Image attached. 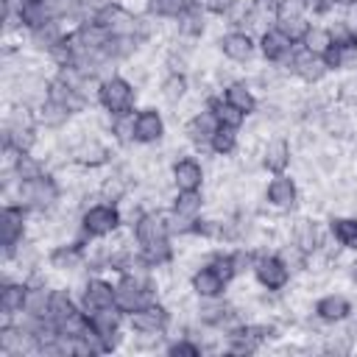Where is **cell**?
<instances>
[{"label": "cell", "instance_id": "3957f363", "mask_svg": "<svg viewBox=\"0 0 357 357\" xmlns=\"http://www.w3.org/2000/svg\"><path fill=\"white\" fill-rule=\"evenodd\" d=\"M156 279L153 271L151 273H120V279L114 282V304L128 315L151 301H156Z\"/></svg>", "mask_w": 357, "mask_h": 357}, {"label": "cell", "instance_id": "d4e9b609", "mask_svg": "<svg viewBox=\"0 0 357 357\" xmlns=\"http://www.w3.org/2000/svg\"><path fill=\"white\" fill-rule=\"evenodd\" d=\"M290 243H296L304 254H315L324 243V234H321V229L312 218H298L290 226Z\"/></svg>", "mask_w": 357, "mask_h": 357}, {"label": "cell", "instance_id": "d590c367", "mask_svg": "<svg viewBox=\"0 0 357 357\" xmlns=\"http://www.w3.org/2000/svg\"><path fill=\"white\" fill-rule=\"evenodd\" d=\"M204 106H206L223 126H237V128H240V126L245 123V114H240L234 106H229V103L223 100V95H206V98H204Z\"/></svg>", "mask_w": 357, "mask_h": 357}, {"label": "cell", "instance_id": "e575fe53", "mask_svg": "<svg viewBox=\"0 0 357 357\" xmlns=\"http://www.w3.org/2000/svg\"><path fill=\"white\" fill-rule=\"evenodd\" d=\"M50 296H53V287L47 284H28V296H25V315H33V318H47V307H50Z\"/></svg>", "mask_w": 357, "mask_h": 357}, {"label": "cell", "instance_id": "ffe728a7", "mask_svg": "<svg viewBox=\"0 0 357 357\" xmlns=\"http://www.w3.org/2000/svg\"><path fill=\"white\" fill-rule=\"evenodd\" d=\"M78 304H81V310L86 315L95 312V310H100V307H112L114 304V284L106 282V279H100V276L86 279L84 287H81V293H78Z\"/></svg>", "mask_w": 357, "mask_h": 357}, {"label": "cell", "instance_id": "1f68e13d", "mask_svg": "<svg viewBox=\"0 0 357 357\" xmlns=\"http://www.w3.org/2000/svg\"><path fill=\"white\" fill-rule=\"evenodd\" d=\"M159 95L167 103H173V106L184 103L190 98V78H187V73H165V78L159 84Z\"/></svg>", "mask_w": 357, "mask_h": 357}, {"label": "cell", "instance_id": "f546056e", "mask_svg": "<svg viewBox=\"0 0 357 357\" xmlns=\"http://www.w3.org/2000/svg\"><path fill=\"white\" fill-rule=\"evenodd\" d=\"M81 310V304L73 298V293L67 290V287H56L53 290V296H50V307H47V318L56 324V326H61L70 315H75Z\"/></svg>", "mask_w": 357, "mask_h": 357}, {"label": "cell", "instance_id": "52a82bcc", "mask_svg": "<svg viewBox=\"0 0 357 357\" xmlns=\"http://www.w3.org/2000/svg\"><path fill=\"white\" fill-rule=\"evenodd\" d=\"M251 273H254L257 284H259L262 290H268V293H282V290H287V284H290V279H293V273H290V268L282 262V257H279V254H268V251H259V257H257Z\"/></svg>", "mask_w": 357, "mask_h": 357}, {"label": "cell", "instance_id": "f35d334b", "mask_svg": "<svg viewBox=\"0 0 357 357\" xmlns=\"http://www.w3.org/2000/svg\"><path fill=\"white\" fill-rule=\"evenodd\" d=\"M109 134L117 145H134V114H117L112 117Z\"/></svg>", "mask_w": 357, "mask_h": 357}, {"label": "cell", "instance_id": "e0dca14e", "mask_svg": "<svg viewBox=\"0 0 357 357\" xmlns=\"http://www.w3.org/2000/svg\"><path fill=\"white\" fill-rule=\"evenodd\" d=\"M290 162H293L290 139L271 137V139L262 142V148H259V165H262V170H268L271 176H279V173H287Z\"/></svg>", "mask_w": 357, "mask_h": 357}, {"label": "cell", "instance_id": "83f0119b", "mask_svg": "<svg viewBox=\"0 0 357 357\" xmlns=\"http://www.w3.org/2000/svg\"><path fill=\"white\" fill-rule=\"evenodd\" d=\"M73 112L67 109V106H61V103H56V100H45V103H39L36 106V120H39V126H45V128H53V131H59V128H64V126H70L73 123Z\"/></svg>", "mask_w": 357, "mask_h": 357}, {"label": "cell", "instance_id": "9c48e42d", "mask_svg": "<svg viewBox=\"0 0 357 357\" xmlns=\"http://www.w3.org/2000/svg\"><path fill=\"white\" fill-rule=\"evenodd\" d=\"M92 20L109 36H137V25H139V17L134 11H128L123 3H114V0L109 6H103L100 11H95Z\"/></svg>", "mask_w": 357, "mask_h": 357}, {"label": "cell", "instance_id": "cb8c5ba5", "mask_svg": "<svg viewBox=\"0 0 357 357\" xmlns=\"http://www.w3.org/2000/svg\"><path fill=\"white\" fill-rule=\"evenodd\" d=\"M220 95H223V100H226L229 106H234V109H237L240 114H245V117L257 114V109H259V100H257V95H254V86H251V81H243V78H237V81L226 84Z\"/></svg>", "mask_w": 357, "mask_h": 357}, {"label": "cell", "instance_id": "30bf717a", "mask_svg": "<svg viewBox=\"0 0 357 357\" xmlns=\"http://www.w3.org/2000/svg\"><path fill=\"white\" fill-rule=\"evenodd\" d=\"M273 67H276V64H273ZM282 67H287V70H290V75L301 78L304 84H318V81H324V75L329 73V67H326L324 56L310 53L307 47H296V50H293V56H290Z\"/></svg>", "mask_w": 357, "mask_h": 357}, {"label": "cell", "instance_id": "7c38bea8", "mask_svg": "<svg viewBox=\"0 0 357 357\" xmlns=\"http://www.w3.org/2000/svg\"><path fill=\"white\" fill-rule=\"evenodd\" d=\"M126 321H128L131 332H167V326H170V321H173V312H170L165 304L151 301V304H145V307L128 312Z\"/></svg>", "mask_w": 357, "mask_h": 357}, {"label": "cell", "instance_id": "277c9868", "mask_svg": "<svg viewBox=\"0 0 357 357\" xmlns=\"http://www.w3.org/2000/svg\"><path fill=\"white\" fill-rule=\"evenodd\" d=\"M123 223H126L123 220V209L117 204H106V201L84 206L81 215H78V226L89 240L112 237V234H117L123 229Z\"/></svg>", "mask_w": 357, "mask_h": 357}, {"label": "cell", "instance_id": "d6986e66", "mask_svg": "<svg viewBox=\"0 0 357 357\" xmlns=\"http://www.w3.org/2000/svg\"><path fill=\"white\" fill-rule=\"evenodd\" d=\"M262 198H265L268 206H273V209H293V206L298 204V184H296L293 176L279 173V176H273V178L265 184Z\"/></svg>", "mask_w": 357, "mask_h": 357}, {"label": "cell", "instance_id": "603a6c76", "mask_svg": "<svg viewBox=\"0 0 357 357\" xmlns=\"http://www.w3.org/2000/svg\"><path fill=\"white\" fill-rule=\"evenodd\" d=\"M226 287L229 282L212 268V265H201L190 273V290L198 296V298H215V296H226Z\"/></svg>", "mask_w": 357, "mask_h": 357}, {"label": "cell", "instance_id": "836d02e7", "mask_svg": "<svg viewBox=\"0 0 357 357\" xmlns=\"http://www.w3.org/2000/svg\"><path fill=\"white\" fill-rule=\"evenodd\" d=\"M237 148H240V128L237 126H218V131H215V137H212V142H209V151L215 153V156H231V153H237Z\"/></svg>", "mask_w": 357, "mask_h": 357}, {"label": "cell", "instance_id": "8992f818", "mask_svg": "<svg viewBox=\"0 0 357 357\" xmlns=\"http://www.w3.org/2000/svg\"><path fill=\"white\" fill-rule=\"evenodd\" d=\"M28 234V209L22 204H3L0 209V245H3V262H11L20 243H25Z\"/></svg>", "mask_w": 357, "mask_h": 357}, {"label": "cell", "instance_id": "9a60e30c", "mask_svg": "<svg viewBox=\"0 0 357 357\" xmlns=\"http://www.w3.org/2000/svg\"><path fill=\"white\" fill-rule=\"evenodd\" d=\"M218 50H220L231 64H245V61L254 59L257 42H254V36H251L248 31L234 28V31H226V33L218 39Z\"/></svg>", "mask_w": 357, "mask_h": 357}, {"label": "cell", "instance_id": "60d3db41", "mask_svg": "<svg viewBox=\"0 0 357 357\" xmlns=\"http://www.w3.org/2000/svg\"><path fill=\"white\" fill-rule=\"evenodd\" d=\"M165 351H167V354H173V357H198V354H204L206 349H204V346H201L195 337L181 335V337L170 340V343L165 346Z\"/></svg>", "mask_w": 357, "mask_h": 357}, {"label": "cell", "instance_id": "ba28073f", "mask_svg": "<svg viewBox=\"0 0 357 357\" xmlns=\"http://www.w3.org/2000/svg\"><path fill=\"white\" fill-rule=\"evenodd\" d=\"M123 321H126V312L117 304L100 307V310L89 312V326L95 329V335L100 337V343H103L106 351H114L120 346V340H123V332H120Z\"/></svg>", "mask_w": 357, "mask_h": 357}, {"label": "cell", "instance_id": "ac0fdd59", "mask_svg": "<svg viewBox=\"0 0 357 357\" xmlns=\"http://www.w3.org/2000/svg\"><path fill=\"white\" fill-rule=\"evenodd\" d=\"M206 181V173H204V165L195 159V156H178L173 165H170V184L176 190H201Z\"/></svg>", "mask_w": 357, "mask_h": 357}, {"label": "cell", "instance_id": "4dcf8cb0", "mask_svg": "<svg viewBox=\"0 0 357 357\" xmlns=\"http://www.w3.org/2000/svg\"><path fill=\"white\" fill-rule=\"evenodd\" d=\"M329 237L340 243L346 251H357V218L351 215H332L329 218Z\"/></svg>", "mask_w": 357, "mask_h": 357}, {"label": "cell", "instance_id": "5bb4252c", "mask_svg": "<svg viewBox=\"0 0 357 357\" xmlns=\"http://www.w3.org/2000/svg\"><path fill=\"white\" fill-rule=\"evenodd\" d=\"M218 126H220V120H218L206 106H201L195 114H190V117L184 120V139L192 142V145L201 148V151H209V142H212Z\"/></svg>", "mask_w": 357, "mask_h": 357}, {"label": "cell", "instance_id": "7a4b0ae2", "mask_svg": "<svg viewBox=\"0 0 357 357\" xmlns=\"http://www.w3.org/2000/svg\"><path fill=\"white\" fill-rule=\"evenodd\" d=\"M64 198V187L61 181L47 170L36 178H28V181H20L17 184V195H14V204H22L28 212H36V215H50Z\"/></svg>", "mask_w": 357, "mask_h": 357}, {"label": "cell", "instance_id": "44dd1931", "mask_svg": "<svg viewBox=\"0 0 357 357\" xmlns=\"http://www.w3.org/2000/svg\"><path fill=\"white\" fill-rule=\"evenodd\" d=\"M312 312L324 324H346L351 318V312H354V304L343 293H326L312 304Z\"/></svg>", "mask_w": 357, "mask_h": 357}, {"label": "cell", "instance_id": "74e56055", "mask_svg": "<svg viewBox=\"0 0 357 357\" xmlns=\"http://www.w3.org/2000/svg\"><path fill=\"white\" fill-rule=\"evenodd\" d=\"M298 45H301V47H307L310 53L324 56V53L332 47V31H329L326 25H310V28H307V33H304V39H301Z\"/></svg>", "mask_w": 357, "mask_h": 357}, {"label": "cell", "instance_id": "4fadbf2b", "mask_svg": "<svg viewBox=\"0 0 357 357\" xmlns=\"http://www.w3.org/2000/svg\"><path fill=\"white\" fill-rule=\"evenodd\" d=\"M257 50L262 53V59H265L268 64L282 67V64L293 56L296 42H293L284 31H279V28L273 25V28H268V31H262V33H259V39H257Z\"/></svg>", "mask_w": 357, "mask_h": 357}, {"label": "cell", "instance_id": "8fae6325", "mask_svg": "<svg viewBox=\"0 0 357 357\" xmlns=\"http://www.w3.org/2000/svg\"><path fill=\"white\" fill-rule=\"evenodd\" d=\"M70 159H73L75 167L98 170V167H103V165L112 162V148L106 142H100L95 134H89V137H84L81 142H75L70 148Z\"/></svg>", "mask_w": 357, "mask_h": 357}, {"label": "cell", "instance_id": "8d00e7d4", "mask_svg": "<svg viewBox=\"0 0 357 357\" xmlns=\"http://www.w3.org/2000/svg\"><path fill=\"white\" fill-rule=\"evenodd\" d=\"M190 3L192 0H148L145 11L156 20H178L190 8Z\"/></svg>", "mask_w": 357, "mask_h": 357}, {"label": "cell", "instance_id": "d6a6232c", "mask_svg": "<svg viewBox=\"0 0 357 357\" xmlns=\"http://www.w3.org/2000/svg\"><path fill=\"white\" fill-rule=\"evenodd\" d=\"M17 17H20V25H22L25 31H36V28H42L45 22L56 20V17L47 11V6H45L42 0H22Z\"/></svg>", "mask_w": 357, "mask_h": 357}, {"label": "cell", "instance_id": "4316f807", "mask_svg": "<svg viewBox=\"0 0 357 357\" xmlns=\"http://www.w3.org/2000/svg\"><path fill=\"white\" fill-rule=\"evenodd\" d=\"M276 25V8L271 6V3H265V0H251L248 3V11H245V22H243V31H257V33H262V31H268V28H273Z\"/></svg>", "mask_w": 357, "mask_h": 357}, {"label": "cell", "instance_id": "7bdbcfd3", "mask_svg": "<svg viewBox=\"0 0 357 357\" xmlns=\"http://www.w3.org/2000/svg\"><path fill=\"white\" fill-rule=\"evenodd\" d=\"M206 14H215V17H223L226 11H229V6L234 3V0H195Z\"/></svg>", "mask_w": 357, "mask_h": 357}, {"label": "cell", "instance_id": "ee69618b", "mask_svg": "<svg viewBox=\"0 0 357 357\" xmlns=\"http://www.w3.org/2000/svg\"><path fill=\"white\" fill-rule=\"evenodd\" d=\"M349 279H351V284H357V259L349 265Z\"/></svg>", "mask_w": 357, "mask_h": 357}, {"label": "cell", "instance_id": "f6af8a7d", "mask_svg": "<svg viewBox=\"0 0 357 357\" xmlns=\"http://www.w3.org/2000/svg\"><path fill=\"white\" fill-rule=\"evenodd\" d=\"M265 3H271V6H273V8H282V6H284V3H287V0H265Z\"/></svg>", "mask_w": 357, "mask_h": 357}, {"label": "cell", "instance_id": "484cf974", "mask_svg": "<svg viewBox=\"0 0 357 357\" xmlns=\"http://www.w3.org/2000/svg\"><path fill=\"white\" fill-rule=\"evenodd\" d=\"M173 22H176V36H181V39H187V42H195V39H201L204 31H206V11L192 0L190 8H187L178 20H173Z\"/></svg>", "mask_w": 357, "mask_h": 357}, {"label": "cell", "instance_id": "b9f144b4", "mask_svg": "<svg viewBox=\"0 0 357 357\" xmlns=\"http://www.w3.org/2000/svg\"><path fill=\"white\" fill-rule=\"evenodd\" d=\"M206 265H212V268H215L226 282L237 279L234 265H231V251H212V254H209V259H206Z\"/></svg>", "mask_w": 357, "mask_h": 357}, {"label": "cell", "instance_id": "2e32d148", "mask_svg": "<svg viewBox=\"0 0 357 357\" xmlns=\"http://www.w3.org/2000/svg\"><path fill=\"white\" fill-rule=\"evenodd\" d=\"M165 139V117L159 109L145 106L134 114V142L137 145H156Z\"/></svg>", "mask_w": 357, "mask_h": 357}, {"label": "cell", "instance_id": "6da1fadb", "mask_svg": "<svg viewBox=\"0 0 357 357\" xmlns=\"http://www.w3.org/2000/svg\"><path fill=\"white\" fill-rule=\"evenodd\" d=\"M131 231H134V243H137V251L139 257L156 271V268H165L176 259V248L170 245V226L165 220V212L159 209H145L134 223H131Z\"/></svg>", "mask_w": 357, "mask_h": 357}, {"label": "cell", "instance_id": "f1b7e54d", "mask_svg": "<svg viewBox=\"0 0 357 357\" xmlns=\"http://www.w3.org/2000/svg\"><path fill=\"white\" fill-rule=\"evenodd\" d=\"M204 206H206V198H204L201 190H176V195L170 201V209L184 215V218H190V220H198Z\"/></svg>", "mask_w": 357, "mask_h": 357}, {"label": "cell", "instance_id": "5b68a950", "mask_svg": "<svg viewBox=\"0 0 357 357\" xmlns=\"http://www.w3.org/2000/svg\"><path fill=\"white\" fill-rule=\"evenodd\" d=\"M98 106L103 112H109L112 117L117 114H131L134 103H137V86L126 78V75H109L98 84V95H95Z\"/></svg>", "mask_w": 357, "mask_h": 357}, {"label": "cell", "instance_id": "ab89813d", "mask_svg": "<svg viewBox=\"0 0 357 357\" xmlns=\"http://www.w3.org/2000/svg\"><path fill=\"white\" fill-rule=\"evenodd\" d=\"M276 28L279 31H284L296 45L304 39V33H307V28H310V22H307V17L304 14H287V17H276Z\"/></svg>", "mask_w": 357, "mask_h": 357}, {"label": "cell", "instance_id": "7402d4cb", "mask_svg": "<svg viewBox=\"0 0 357 357\" xmlns=\"http://www.w3.org/2000/svg\"><path fill=\"white\" fill-rule=\"evenodd\" d=\"M25 296H28V282L25 279H3V284H0V315H3V324H11L25 310Z\"/></svg>", "mask_w": 357, "mask_h": 357}]
</instances>
